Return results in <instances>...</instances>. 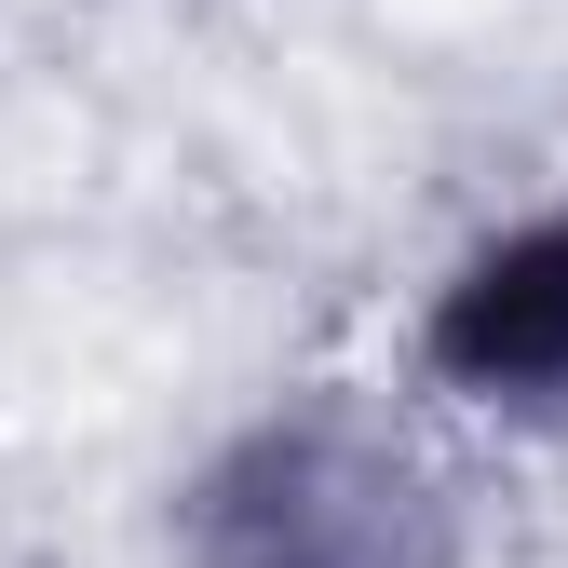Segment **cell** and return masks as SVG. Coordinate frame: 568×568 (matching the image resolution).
Returning <instances> with one entry per match:
<instances>
[{"label":"cell","instance_id":"cell-1","mask_svg":"<svg viewBox=\"0 0 568 568\" xmlns=\"http://www.w3.org/2000/svg\"><path fill=\"white\" fill-rule=\"evenodd\" d=\"M203 568H447V515L406 447L352 419H271L203 474Z\"/></svg>","mask_w":568,"mask_h":568},{"label":"cell","instance_id":"cell-2","mask_svg":"<svg viewBox=\"0 0 568 568\" xmlns=\"http://www.w3.org/2000/svg\"><path fill=\"white\" fill-rule=\"evenodd\" d=\"M434 366L487 406H568V217H528L447 284Z\"/></svg>","mask_w":568,"mask_h":568}]
</instances>
